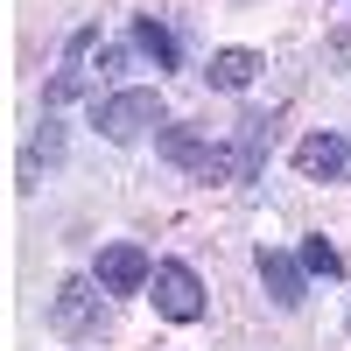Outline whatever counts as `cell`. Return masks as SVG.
Wrapping results in <instances>:
<instances>
[{"label": "cell", "instance_id": "cell-1", "mask_svg": "<svg viewBox=\"0 0 351 351\" xmlns=\"http://www.w3.org/2000/svg\"><path fill=\"white\" fill-rule=\"evenodd\" d=\"M274 148V112H246L239 134H232V148H211V169H204V183H253L260 162Z\"/></svg>", "mask_w": 351, "mask_h": 351}, {"label": "cell", "instance_id": "cell-2", "mask_svg": "<svg viewBox=\"0 0 351 351\" xmlns=\"http://www.w3.org/2000/svg\"><path fill=\"white\" fill-rule=\"evenodd\" d=\"M99 134L106 141H141L148 127H162V99L148 92V84H134V92H112V99H99Z\"/></svg>", "mask_w": 351, "mask_h": 351}, {"label": "cell", "instance_id": "cell-3", "mask_svg": "<svg viewBox=\"0 0 351 351\" xmlns=\"http://www.w3.org/2000/svg\"><path fill=\"white\" fill-rule=\"evenodd\" d=\"M148 288H155V309L169 316V324H197V316H204V281L183 267V260H162Z\"/></svg>", "mask_w": 351, "mask_h": 351}, {"label": "cell", "instance_id": "cell-4", "mask_svg": "<svg viewBox=\"0 0 351 351\" xmlns=\"http://www.w3.org/2000/svg\"><path fill=\"white\" fill-rule=\"evenodd\" d=\"M148 281H155V260L141 253L134 239H112L99 253V288H106V295H141Z\"/></svg>", "mask_w": 351, "mask_h": 351}, {"label": "cell", "instance_id": "cell-5", "mask_svg": "<svg viewBox=\"0 0 351 351\" xmlns=\"http://www.w3.org/2000/svg\"><path fill=\"white\" fill-rule=\"evenodd\" d=\"M295 169L316 176V183H344V176H351V141L344 134H309L295 148Z\"/></svg>", "mask_w": 351, "mask_h": 351}, {"label": "cell", "instance_id": "cell-6", "mask_svg": "<svg viewBox=\"0 0 351 351\" xmlns=\"http://www.w3.org/2000/svg\"><path fill=\"white\" fill-rule=\"evenodd\" d=\"M49 324L64 330V337H84V330H99V295H92V281H64V288H56V302H49Z\"/></svg>", "mask_w": 351, "mask_h": 351}, {"label": "cell", "instance_id": "cell-7", "mask_svg": "<svg viewBox=\"0 0 351 351\" xmlns=\"http://www.w3.org/2000/svg\"><path fill=\"white\" fill-rule=\"evenodd\" d=\"M260 281H267L274 309H302V267H295L281 246H260Z\"/></svg>", "mask_w": 351, "mask_h": 351}, {"label": "cell", "instance_id": "cell-8", "mask_svg": "<svg viewBox=\"0 0 351 351\" xmlns=\"http://www.w3.org/2000/svg\"><path fill=\"white\" fill-rule=\"evenodd\" d=\"M253 71H260V56H253V49H218L204 77H211V92H246Z\"/></svg>", "mask_w": 351, "mask_h": 351}, {"label": "cell", "instance_id": "cell-9", "mask_svg": "<svg viewBox=\"0 0 351 351\" xmlns=\"http://www.w3.org/2000/svg\"><path fill=\"white\" fill-rule=\"evenodd\" d=\"M162 155H169L176 169H197V176H204V169H211V141H204L197 127H162Z\"/></svg>", "mask_w": 351, "mask_h": 351}, {"label": "cell", "instance_id": "cell-10", "mask_svg": "<svg viewBox=\"0 0 351 351\" xmlns=\"http://www.w3.org/2000/svg\"><path fill=\"white\" fill-rule=\"evenodd\" d=\"M134 43L148 49V56H155L162 71H176V36H169V28H162L155 14H141V21H134Z\"/></svg>", "mask_w": 351, "mask_h": 351}, {"label": "cell", "instance_id": "cell-11", "mask_svg": "<svg viewBox=\"0 0 351 351\" xmlns=\"http://www.w3.org/2000/svg\"><path fill=\"white\" fill-rule=\"evenodd\" d=\"M302 267H309V274H324V281H337V274H344V260H337L330 239H302Z\"/></svg>", "mask_w": 351, "mask_h": 351}, {"label": "cell", "instance_id": "cell-12", "mask_svg": "<svg viewBox=\"0 0 351 351\" xmlns=\"http://www.w3.org/2000/svg\"><path fill=\"white\" fill-rule=\"evenodd\" d=\"M330 56H337V64H351V28H337V36H330Z\"/></svg>", "mask_w": 351, "mask_h": 351}]
</instances>
